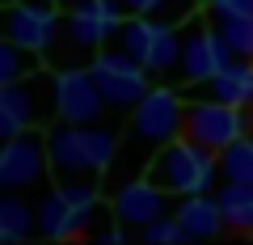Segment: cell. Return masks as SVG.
Segmentation results:
<instances>
[{"instance_id": "20", "label": "cell", "mask_w": 253, "mask_h": 245, "mask_svg": "<svg viewBox=\"0 0 253 245\" xmlns=\"http://www.w3.org/2000/svg\"><path fill=\"white\" fill-rule=\"evenodd\" d=\"M219 38L228 43V51L236 59H253V13H241V17H215Z\"/></svg>"}, {"instance_id": "17", "label": "cell", "mask_w": 253, "mask_h": 245, "mask_svg": "<svg viewBox=\"0 0 253 245\" xmlns=\"http://www.w3.org/2000/svg\"><path fill=\"white\" fill-rule=\"evenodd\" d=\"M215 203L224 211V228L232 233H253V182H219Z\"/></svg>"}, {"instance_id": "13", "label": "cell", "mask_w": 253, "mask_h": 245, "mask_svg": "<svg viewBox=\"0 0 253 245\" xmlns=\"http://www.w3.org/2000/svg\"><path fill=\"white\" fill-rule=\"evenodd\" d=\"M97 216V203L93 207H76V203L63 199V191L55 186L42 203H38V233L51 237V241H68V237H84Z\"/></svg>"}, {"instance_id": "1", "label": "cell", "mask_w": 253, "mask_h": 245, "mask_svg": "<svg viewBox=\"0 0 253 245\" xmlns=\"http://www.w3.org/2000/svg\"><path fill=\"white\" fill-rule=\"evenodd\" d=\"M46 152H51L55 178H93L110 169L118 156V136L97 123H55L46 131Z\"/></svg>"}, {"instance_id": "21", "label": "cell", "mask_w": 253, "mask_h": 245, "mask_svg": "<svg viewBox=\"0 0 253 245\" xmlns=\"http://www.w3.org/2000/svg\"><path fill=\"white\" fill-rule=\"evenodd\" d=\"M38 55L26 51V47H17L13 38H4L0 43V85H13V81H26L30 72H34Z\"/></svg>"}, {"instance_id": "16", "label": "cell", "mask_w": 253, "mask_h": 245, "mask_svg": "<svg viewBox=\"0 0 253 245\" xmlns=\"http://www.w3.org/2000/svg\"><path fill=\"white\" fill-rule=\"evenodd\" d=\"M173 216L181 220L186 237H199V241H203V237H215L219 228H224V211H219L215 195H186Z\"/></svg>"}, {"instance_id": "9", "label": "cell", "mask_w": 253, "mask_h": 245, "mask_svg": "<svg viewBox=\"0 0 253 245\" xmlns=\"http://www.w3.org/2000/svg\"><path fill=\"white\" fill-rule=\"evenodd\" d=\"M236 55L228 51V43L219 38L215 26H203V21H194V26L181 34V81L190 85V89H199V85H207L215 72H224L228 64H232Z\"/></svg>"}, {"instance_id": "22", "label": "cell", "mask_w": 253, "mask_h": 245, "mask_svg": "<svg viewBox=\"0 0 253 245\" xmlns=\"http://www.w3.org/2000/svg\"><path fill=\"white\" fill-rule=\"evenodd\" d=\"M144 241H152V245H177V241H190V237H186V228H181L177 216H161V220H152V224L144 228Z\"/></svg>"}, {"instance_id": "25", "label": "cell", "mask_w": 253, "mask_h": 245, "mask_svg": "<svg viewBox=\"0 0 253 245\" xmlns=\"http://www.w3.org/2000/svg\"><path fill=\"white\" fill-rule=\"evenodd\" d=\"M211 17H241V13H253V0H207Z\"/></svg>"}, {"instance_id": "23", "label": "cell", "mask_w": 253, "mask_h": 245, "mask_svg": "<svg viewBox=\"0 0 253 245\" xmlns=\"http://www.w3.org/2000/svg\"><path fill=\"white\" fill-rule=\"evenodd\" d=\"M59 191H63V199L76 203V207H93V203H97L93 178H59Z\"/></svg>"}, {"instance_id": "18", "label": "cell", "mask_w": 253, "mask_h": 245, "mask_svg": "<svg viewBox=\"0 0 253 245\" xmlns=\"http://www.w3.org/2000/svg\"><path fill=\"white\" fill-rule=\"evenodd\" d=\"M34 228H38V211L30 207V203H21L17 191H9L0 199V241L17 245V241H26Z\"/></svg>"}, {"instance_id": "26", "label": "cell", "mask_w": 253, "mask_h": 245, "mask_svg": "<svg viewBox=\"0 0 253 245\" xmlns=\"http://www.w3.org/2000/svg\"><path fill=\"white\" fill-rule=\"evenodd\" d=\"M118 4H123V13H126V17H139V13H148V17H152L161 0H118Z\"/></svg>"}, {"instance_id": "12", "label": "cell", "mask_w": 253, "mask_h": 245, "mask_svg": "<svg viewBox=\"0 0 253 245\" xmlns=\"http://www.w3.org/2000/svg\"><path fill=\"white\" fill-rule=\"evenodd\" d=\"M165 186H156L152 178H135V182H123L114 191V199H110V216L118 220L123 228H139L144 233L152 220H161V216H169V203H165Z\"/></svg>"}, {"instance_id": "8", "label": "cell", "mask_w": 253, "mask_h": 245, "mask_svg": "<svg viewBox=\"0 0 253 245\" xmlns=\"http://www.w3.org/2000/svg\"><path fill=\"white\" fill-rule=\"evenodd\" d=\"M126 21L118 0H81L63 13V38L72 43V51H101V43H114L118 26Z\"/></svg>"}, {"instance_id": "4", "label": "cell", "mask_w": 253, "mask_h": 245, "mask_svg": "<svg viewBox=\"0 0 253 245\" xmlns=\"http://www.w3.org/2000/svg\"><path fill=\"white\" fill-rule=\"evenodd\" d=\"M114 43L123 47L126 55H135V59H139L152 76L177 72V64H181V30L173 26V21L148 17V13L126 17L123 26H118Z\"/></svg>"}, {"instance_id": "11", "label": "cell", "mask_w": 253, "mask_h": 245, "mask_svg": "<svg viewBox=\"0 0 253 245\" xmlns=\"http://www.w3.org/2000/svg\"><path fill=\"white\" fill-rule=\"evenodd\" d=\"M46 173H51L46 136L21 131V136L4 140V148H0V186H4V191H26V186L42 182Z\"/></svg>"}, {"instance_id": "7", "label": "cell", "mask_w": 253, "mask_h": 245, "mask_svg": "<svg viewBox=\"0 0 253 245\" xmlns=\"http://www.w3.org/2000/svg\"><path fill=\"white\" fill-rule=\"evenodd\" d=\"M106 93H101L93 68H63L51 81V110L63 123H101L106 110Z\"/></svg>"}, {"instance_id": "15", "label": "cell", "mask_w": 253, "mask_h": 245, "mask_svg": "<svg viewBox=\"0 0 253 245\" xmlns=\"http://www.w3.org/2000/svg\"><path fill=\"white\" fill-rule=\"evenodd\" d=\"M207 93L236 110H249L253 106V59H232L224 72H215L207 81Z\"/></svg>"}, {"instance_id": "10", "label": "cell", "mask_w": 253, "mask_h": 245, "mask_svg": "<svg viewBox=\"0 0 253 245\" xmlns=\"http://www.w3.org/2000/svg\"><path fill=\"white\" fill-rule=\"evenodd\" d=\"M59 4L55 0H13L9 4V21H4V38H13L17 47L42 55L55 47V34L63 30Z\"/></svg>"}, {"instance_id": "24", "label": "cell", "mask_w": 253, "mask_h": 245, "mask_svg": "<svg viewBox=\"0 0 253 245\" xmlns=\"http://www.w3.org/2000/svg\"><path fill=\"white\" fill-rule=\"evenodd\" d=\"M190 13H194V0H161L152 17H161V21H173V26H181V21H186Z\"/></svg>"}, {"instance_id": "5", "label": "cell", "mask_w": 253, "mask_h": 245, "mask_svg": "<svg viewBox=\"0 0 253 245\" xmlns=\"http://www.w3.org/2000/svg\"><path fill=\"white\" fill-rule=\"evenodd\" d=\"M89 68H93L101 93H106V101H110L114 110L139 106V101L148 98V89H152V72L139 64L135 55H126L118 43H114V47H101V51L93 55Z\"/></svg>"}, {"instance_id": "14", "label": "cell", "mask_w": 253, "mask_h": 245, "mask_svg": "<svg viewBox=\"0 0 253 245\" xmlns=\"http://www.w3.org/2000/svg\"><path fill=\"white\" fill-rule=\"evenodd\" d=\"M34 118H38V89H34V81L0 85V136L4 140L21 136V131H30Z\"/></svg>"}, {"instance_id": "6", "label": "cell", "mask_w": 253, "mask_h": 245, "mask_svg": "<svg viewBox=\"0 0 253 245\" xmlns=\"http://www.w3.org/2000/svg\"><path fill=\"white\" fill-rule=\"evenodd\" d=\"M245 131H249V110H236L228 106V101H186V131L181 136H190L194 144L211 148V152H224L232 140H241Z\"/></svg>"}, {"instance_id": "3", "label": "cell", "mask_w": 253, "mask_h": 245, "mask_svg": "<svg viewBox=\"0 0 253 245\" xmlns=\"http://www.w3.org/2000/svg\"><path fill=\"white\" fill-rule=\"evenodd\" d=\"M186 131V101L169 89V85H152L148 98L135 106L131 127H126V148L139 152L144 161H152L169 140H177Z\"/></svg>"}, {"instance_id": "2", "label": "cell", "mask_w": 253, "mask_h": 245, "mask_svg": "<svg viewBox=\"0 0 253 245\" xmlns=\"http://www.w3.org/2000/svg\"><path fill=\"white\" fill-rule=\"evenodd\" d=\"M148 178L165 186L169 195L186 199V195H215L219 182V152L194 144L190 136H177L148 161Z\"/></svg>"}, {"instance_id": "19", "label": "cell", "mask_w": 253, "mask_h": 245, "mask_svg": "<svg viewBox=\"0 0 253 245\" xmlns=\"http://www.w3.org/2000/svg\"><path fill=\"white\" fill-rule=\"evenodd\" d=\"M219 182H253V136L249 131L219 152Z\"/></svg>"}, {"instance_id": "28", "label": "cell", "mask_w": 253, "mask_h": 245, "mask_svg": "<svg viewBox=\"0 0 253 245\" xmlns=\"http://www.w3.org/2000/svg\"><path fill=\"white\" fill-rule=\"evenodd\" d=\"M249 136H253V106H249Z\"/></svg>"}, {"instance_id": "27", "label": "cell", "mask_w": 253, "mask_h": 245, "mask_svg": "<svg viewBox=\"0 0 253 245\" xmlns=\"http://www.w3.org/2000/svg\"><path fill=\"white\" fill-rule=\"evenodd\" d=\"M55 4H59V9L68 13V9H72V4H81V0H55Z\"/></svg>"}]
</instances>
